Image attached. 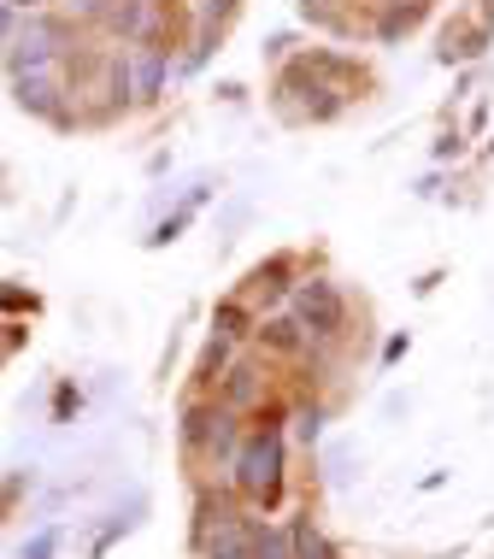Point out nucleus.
<instances>
[{
  "label": "nucleus",
  "instance_id": "1",
  "mask_svg": "<svg viewBox=\"0 0 494 559\" xmlns=\"http://www.w3.org/2000/svg\"><path fill=\"white\" fill-rule=\"evenodd\" d=\"M230 477L248 501L277 507L282 501V430L265 425V430L242 436V448H236V460H230Z\"/></svg>",
  "mask_w": 494,
  "mask_h": 559
},
{
  "label": "nucleus",
  "instance_id": "7",
  "mask_svg": "<svg viewBox=\"0 0 494 559\" xmlns=\"http://www.w3.org/2000/svg\"><path fill=\"white\" fill-rule=\"evenodd\" d=\"M206 554L213 559H253V519H230L224 512L218 531L206 536Z\"/></svg>",
  "mask_w": 494,
  "mask_h": 559
},
{
  "label": "nucleus",
  "instance_id": "2",
  "mask_svg": "<svg viewBox=\"0 0 494 559\" xmlns=\"http://www.w3.org/2000/svg\"><path fill=\"white\" fill-rule=\"evenodd\" d=\"M53 59H71V19H59L48 7L24 12L7 41V78H19L29 66H53Z\"/></svg>",
  "mask_w": 494,
  "mask_h": 559
},
{
  "label": "nucleus",
  "instance_id": "4",
  "mask_svg": "<svg viewBox=\"0 0 494 559\" xmlns=\"http://www.w3.org/2000/svg\"><path fill=\"white\" fill-rule=\"evenodd\" d=\"M107 36H118L124 48H142V41H165V0H112L107 19H100ZM171 48V41H165Z\"/></svg>",
  "mask_w": 494,
  "mask_h": 559
},
{
  "label": "nucleus",
  "instance_id": "5",
  "mask_svg": "<svg viewBox=\"0 0 494 559\" xmlns=\"http://www.w3.org/2000/svg\"><path fill=\"white\" fill-rule=\"evenodd\" d=\"M124 71H130V100L136 107H154L171 83V48L165 41H142V48H124Z\"/></svg>",
  "mask_w": 494,
  "mask_h": 559
},
{
  "label": "nucleus",
  "instance_id": "12",
  "mask_svg": "<svg viewBox=\"0 0 494 559\" xmlns=\"http://www.w3.org/2000/svg\"><path fill=\"white\" fill-rule=\"evenodd\" d=\"M213 413H218V406H189V413H183V442H189L194 453H201L206 436H213Z\"/></svg>",
  "mask_w": 494,
  "mask_h": 559
},
{
  "label": "nucleus",
  "instance_id": "8",
  "mask_svg": "<svg viewBox=\"0 0 494 559\" xmlns=\"http://www.w3.org/2000/svg\"><path fill=\"white\" fill-rule=\"evenodd\" d=\"M253 401H260V371L236 366L230 377H224V406H230V413H242V406H253Z\"/></svg>",
  "mask_w": 494,
  "mask_h": 559
},
{
  "label": "nucleus",
  "instance_id": "21",
  "mask_svg": "<svg viewBox=\"0 0 494 559\" xmlns=\"http://www.w3.org/2000/svg\"><path fill=\"white\" fill-rule=\"evenodd\" d=\"M7 7L19 12V19H24V12H41V7H48V0H7Z\"/></svg>",
  "mask_w": 494,
  "mask_h": 559
},
{
  "label": "nucleus",
  "instance_id": "20",
  "mask_svg": "<svg viewBox=\"0 0 494 559\" xmlns=\"http://www.w3.org/2000/svg\"><path fill=\"white\" fill-rule=\"evenodd\" d=\"M459 147H466V142H459V130H447V135H442V142H436V159H454V154H459Z\"/></svg>",
  "mask_w": 494,
  "mask_h": 559
},
{
  "label": "nucleus",
  "instance_id": "10",
  "mask_svg": "<svg viewBox=\"0 0 494 559\" xmlns=\"http://www.w3.org/2000/svg\"><path fill=\"white\" fill-rule=\"evenodd\" d=\"M253 559H294V536L272 531V524H253Z\"/></svg>",
  "mask_w": 494,
  "mask_h": 559
},
{
  "label": "nucleus",
  "instance_id": "18",
  "mask_svg": "<svg viewBox=\"0 0 494 559\" xmlns=\"http://www.w3.org/2000/svg\"><path fill=\"white\" fill-rule=\"evenodd\" d=\"M24 559H53V531H41L36 542L24 548Z\"/></svg>",
  "mask_w": 494,
  "mask_h": 559
},
{
  "label": "nucleus",
  "instance_id": "16",
  "mask_svg": "<svg viewBox=\"0 0 494 559\" xmlns=\"http://www.w3.org/2000/svg\"><path fill=\"white\" fill-rule=\"evenodd\" d=\"M189 218H194V206H183V213H171V218H165L154 236H147V248H165V241H177V230H183Z\"/></svg>",
  "mask_w": 494,
  "mask_h": 559
},
{
  "label": "nucleus",
  "instance_id": "19",
  "mask_svg": "<svg viewBox=\"0 0 494 559\" xmlns=\"http://www.w3.org/2000/svg\"><path fill=\"white\" fill-rule=\"evenodd\" d=\"M12 29H19V12H12L7 0H0V48H7V41H12Z\"/></svg>",
  "mask_w": 494,
  "mask_h": 559
},
{
  "label": "nucleus",
  "instance_id": "9",
  "mask_svg": "<svg viewBox=\"0 0 494 559\" xmlns=\"http://www.w3.org/2000/svg\"><path fill=\"white\" fill-rule=\"evenodd\" d=\"M418 19H424V7H412V0H388L383 19H377V36H383V41H400Z\"/></svg>",
  "mask_w": 494,
  "mask_h": 559
},
{
  "label": "nucleus",
  "instance_id": "6",
  "mask_svg": "<svg viewBox=\"0 0 494 559\" xmlns=\"http://www.w3.org/2000/svg\"><path fill=\"white\" fill-rule=\"evenodd\" d=\"M294 319H301L312 336H336L341 319H348V300H341V289L329 277H312L294 289Z\"/></svg>",
  "mask_w": 494,
  "mask_h": 559
},
{
  "label": "nucleus",
  "instance_id": "14",
  "mask_svg": "<svg viewBox=\"0 0 494 559\" xmlns=\"http://www.w3.org/2000/svg\"><path fill=\"white\" fill-rule=\"evenodd\" d=\"M213 330H218V342H236V336H248V312L236 307V300H224V307L213 312Z\"/></svg>",
  "mask_w": 494,
  "mask_h": 559
},
{
  "label": "nucleus",
  "instance_id": "22",
  "mask_svg": "<svg viewBox=\"0 0 494 559\" xmlns=\"http://www.w3.org/2000/svg\"><path fill=\"white\" fill-rule=\"evenodd\" d=\"M301 7H324V0H301Z\"/></svg>",
  "mask_w": 494,
  "mask_h": 559
},
{
  "label": "nucleus",
  "instance_id": "13",
  "mask_svg": "<svg viewBox=\"0 0 494 559\" xmlns=\"http://www.w3.org/2000/svg\"><path fill=\"white\" fill-rule=\"evenodd\" d=\"M289 536H294V559H336V554H329V542L312 531V519H301Z\"/></svg>",
  "mask_w": 494,
  "mask_h": 559
},
{
  "label": "nucleus",
  "instance_id": "15",
  "mask_svg": "<svg viewBox=\"0 0 494 559\" xmlns=\"http://www.w3.org/2000/svg\"><path fill=\"white\" fill-rule=\"evenodd\" d=\"M107 7H112V0H65V12L77 24H100V19H107Z\"/></svg>",
  "mask_w": 494,
  "mask_h": 559
},
{
  "label": "nucleus",
  "instance_id": "11",
  "mask_svg": "<svg viewBox=\"0 0 494 559\" xmlns=\"http://www.w3.org/2000/svg\"><path fill=\"white\" fill-rule=\"evenodd\" d=\"M260 342L277 347V354H294V347H301V319H272V324H260Z\"/></svg>",
  "mask_w": 494,
  "mask_h": 559
},
{
  "label": "nucleus",
  "instance_id": "17",
  "mask_svg": "<svg viewBox=\"0 0 494 559\" xmlns=\"http://www.w3.org/2000/svg\"><path fill=\"white\" fill-rule=\"evenodd\" d=\"M236 7H242V0H206V7H201V19L224 24V19H230V12H236Z\"/></svg>",
  "mask_w": 494,
  "mask_h": 559
},
{
  "label": "nucleus",
  "instance_id": "3",
  "mask_svg": "<svg viewBox=\"0 0 494 559\" xmlns=\"http://www.w3.org/2000/svg\"><path fill=\"white\" fill-rule=\"evenodd\" d=\"M71 71H65V59H53V66H29L12 78V95H19V107L24 112H36V118H53V124H71V112H65V95H71Z\"/></svg>",
  "mask_w": 494,
  "mask_h": 559
}]
</instances>
